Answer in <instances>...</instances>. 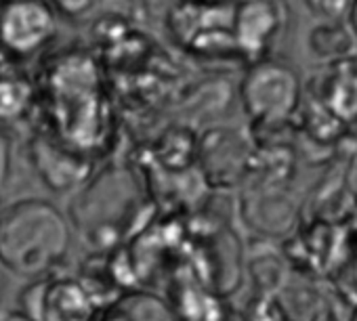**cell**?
<instances>
[{"mask_svg":"<svg viewBox=\"0 0 357 321\" xmlns=\"http://www.w3.org/2000/svg\"><path fill=\"white\" fill-rule=\"evenodd\" d=\"M355 45H357V38L347 22H330V24L324 22L315 26L309 34L311 53L330 63L349 59Z\"/></svg>","mask_w":357,"mask_h":321,"instance_id":"cell-8","label":"cell"},{"mask_svg":"<svg viewBox=\"0 0 357 321\" xmlns=\"http://www.w3.org/2000/svg\"><path fill=\"white\" fill-rule=\"evenodd\" d=\"M349 229H351V240H353V248L357 252V210L353 212V217L349 219Z\"/></svg>","mask_w":357,"mask_h":321,"instance_id":"cell-14","label":"cell"},{"mask_svg":"<svg viewBox=\"0 0 357 321\" xmlns=\"http://www.w3.org/2000/svg\"><path fill=\"white\" fill-rule=\"evenodd\" d=\"M36 306L28 313L36 321H93L95 304L89 292L70 279L34 285Z\"/></svg>","mask_w":357,"mask_h":321,"instance_id":"cell-6","label":"cell"},{"mask_svg":"<svg viewBox=\"0 0 357 321\" xmlns=\"http://www.w3.org/2000/svg\"><path fill=\"white\" fill-rule=\"evenodd\" d=\"M0 292H3V267H0Z\"/></svg>","mask_w":357,"mask_h":321,"instance_id":"cell-16","label":"cell"},{"mask_svg":"<svg viewBox=\"0 0 357 321\" xmlns=\"http://www.w3.org/2000/svg\"><path fill=\"white\" fill-rule=\"evenodd\" d=\"M309 97L317 99L344 128L353 126L357 122V59L328 63L311 84Z\"/></svg>","mask_w":357,"mask_h":321,"instance_id":"cell-5","label":"cell"},{"mask_svg":"<svg viewBox=\"0 0 357 321\" xmlns=\"http://www.w3.org/2000/svg\"><path fill=\"white\" fill-rule=\"evenodd\" d=\"M240 99L255 126L280 128L298 116L303 80L290 63L267 57L250 63L240 84Z\"/></svg>","mask_w":357,"mask_h":321,"instance_id":"cell-2","label":"cell"},{"mask_svg":"<svg viewBox=\"0 0 357 321\" xmlns=\"http://www.w3.org/2000/svg\"><path fill=\"white\" fill-rule=\"evenodd\" d=\"M55 34L53 9L45 3H7L0 7V47L30 55Z\"/></svg>","mask_w":357,"mask_h":321,"instance_id":"cell-4","label":"cell"},{"mask_svg":"<svg viewBox=\"0 0 357 321\" xmlns=\"http://www.w3.org/2000/svg\"><path fill=\"white\" fill-rule=\"evenodd\" d=\"M347 321H357V306H353L351 308V313H349V319Z\"/></svg>","mask_w":357,"mask_h":321,"instance_id":"cell-15","label":"cell"},{"mask_svg":"<svg viewBox=\"0 0 357 321\" xmlns=\"http://www.w3.org/2000/svg\"><path fill=\"white\" fill-rule=\"evenodd\" d=\"M66 217L45 200H24L0 217V267L38 277L55 267L70 248Z\"/></svg>","mask_w":357,"mask_h":321,"instance_id":"cell-1","label":"cell"},{"mask_svg":"<svg viewBox=\"0 0 357 321\" xmlns=\"http://www.w3.org/2000/svg\"><path fill=\"white\" fill-rule=\"evenodd\" d=\"M286 5L282 3H242L236 5L234 42L236 51L257 63L267 59L269 49L275 45L286 28Z\"/></svg>","mask_w":357,"mask_h":321,"instance_id":"cell-3","label":"cell"},{"mask_svg":"<svg viewBox=\"0 0 357 321\" xmlns=\"http://www.w3.org/2000/svg\"><path fill=\"white\" fill-rule=\"evenodd\" d=\"M311 13H315L317 17H321L326 24L330 22H347L349 17V9L351 3L342 0V3H330V0H317V3H307L305 5Z\"/></svg>","mask_w":357,"mask_h":321,"instance_id":"cell-10","label":"cell"},{"mask_svg":"<svg viewBox=\"0 0 357 321\" xmlns=\"http://www.w3.org/2000/svg\"><path fill=\"white\" fill-rule=\"evenodd\" d=\"M30 101L24 80H0V118H17Z\"/></svg>","mask_w":357,"mask_h":321,"instance_id":"cell-9","label":"cell"},{"mask_svg":"<svg viewBox=\"0 0 357 321\" xmlns=\"http://www.w3.org/2000/svg\"><path fill=\"white\" fill-rule=\"evenodd\" d=\"M99 321H176L172 308L151 292H128L114 300Z\"/></svg>","mask_w":357,"mask_h":321,"instance_id":"cell-7","label":"cell"},{"mask_svg":"<svg viewBox=\"0 0 357 321\" xmlns=\"http://www.w3.org/2000/svg\"><path fill=\"white\" fill-rule=\"evenodd\" d=\"M347 24H349V28L353 30V34H355V38H357V0H355V3H351Z\"/></svg>","mask_w":357,"mask_h":321,"instance_id":"cell-13","label":"cell"},{"mask_svg":"<svg viewBox=\"0 0 357 321\" xmlns=\"http://www.w3.org/2000/svg\"><path fill=\"white\" fill-rule=\"evenodd\" d=\"M0 321H36L30 315H26L24 311H15V308H3L0 306Z\"/></svg>","mask_w":357,"mask_h":321,"instance_id":"cell-11","label":"cell"},{"mask_svg":"<svg viewBox=\"0 0 357 321\" xmlns=\"http://www.w3.org/2000/svg\"><path fill=\"white\" fill-rule=\"evenodd\" d=\"M5 173H7V147L5 141H0V187L5 185Z\"/></svg>","mask_w":357,"mask_h":321,"instance_id":"cell-12","label":"cell"}]
</instances>
